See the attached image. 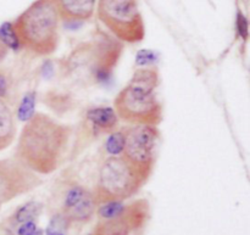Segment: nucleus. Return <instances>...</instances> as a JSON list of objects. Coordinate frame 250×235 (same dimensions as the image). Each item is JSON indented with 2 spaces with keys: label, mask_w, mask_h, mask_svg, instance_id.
I'll return each mask as SVG.
<instances>
[{
  "label": "nucleus",
  "mask_w": 250,
  "mask_h": 235,
  "mask_svg": "<svg viewBox=\"0 0 250 235\" xmlns=\"http://www.w3.org/2000/svg\"><path fill=\"white\" fill-rule=\"evenodd\" d=\"M7 53H9V49H7L6 46L1 43V40H0V62L5 60V58L7 56Z\"/></svg>",
  "instance_id": "5701e85b"
},
{
  "label": "nucleus",
  "mask_w": 250,
  "mask_h": 235,
  "mask_svg": "<svg viewBox=\"0 0 250 235\" xmlns=\"http://www.w3.org/2000/svg\"><path fill=\"white\" fill-rule=\"evenodd\" d=\"M37 232H38V227H37L36 221H29L20 224L17 235H36Z\"/></svg>",
  "instance_id": "412c9836"
},
{
  "label": "nucleus",
  "mask_w": 250,
  "mask_h": 235,
  "mask_svg": "<svg viewBox=\"0 0 250 235\" xmlns=\"http://www.w3.org/2000/svg\"><path fill=\"white\" fill-rule=\"evenodd\" d=\"M125 148V136L124 132L114 131L109 133L105 140L104 149L109 156H121Z\"/></svg>",
  "instance_id": "f3484780"
},
{
  "label": "nucleus",
  "mask_w": 250,
  "mask_h": 235,
  "mask_svg": "<svg viewBox=\"0 0 250 235\" xmlns=\"http://www.w3.org/2000/svg\"><path fill=\"white\" fill-rule=\"evenodd\" d=\"M158 60V56L154 51L148 49H142L136 55V65L139 67H153L154 63Z\"/></svg>",
  "instance_id": "6ab92c4d"
},
{
  "label": "nucleus",
  "mask_w": 250,
  "mask_h": 235,
  "mask_svg": "<svg viewBox=\"0 0 250 235\" xmlns=\"http://www.w3.org/2000/svg\"><path fill=\"white\" fill-rule=\"evenodd\" d=\"M97 12L119 41L138 43L144 39L146 28L137 0H99Z\"/></svg>",
  "instance_id": "423d86ee"
},
{
  "label": "nucleus",
  "mask_w": 250,
  "mask_h": 235,
  "mask_svg": "<svg viewBox=\"0 0 250 235\" xmlns=\"http://www.w3.org/2000/svg\"><path fill=\"white\" fill-rule=\"evenodd\" d=\"M72 133L68 124L36 112L22 128L14 158L36 175H51L65 161Z\"/></svg>",
  "instance_id": "f257e3e1"
},
{
  "label": "nucleus",
  "mask_w": 250,
  "mask_h": 235,
  "mask_svg": "<svg viewBox=\"0 0 250 235\" xmlns=\"http://www.w3.org/2000/svg\"><path fill=\"white\" fill-rule=\"evenodd\" d=\"M43 183L38 175L29 171L17 160H0V209L11 200L27 194Z\"/></svg>",
  "instance_id": "6e6552de"
},
{
  "label": "nucleus",
  "mask_w": 250,
  "mask_h": 235,
  "mask_svg": "<svg viewBox=\"0 0 250 235\" xmlns=\"http://www.w3.org/2000/svg\"><path fill=\"white\" fill-rule=\"evenodd\" d=\"M36 93L29 92L23 95L22 100L20 101L19 109H17V118L21 122H28L36 114Z\"/></svg>",
  "instance_id": "2eb2a0df"
},
{
  "label": "nucleus",
  "mask_w": 250,
  "mask_h": 235,
  "mask_svg": "<svg viewBox=\"0 0 250 235\" xmlns=\"http://www.w3.org/2000/svg\"><path fill=\"white\" fill-rule=\"evenodd\" d=\"M59 17L51 0H37L12 23L20 45L38 56L54 54L59 45Z\"/></svg>",
  "instance_id": "7ed1b4c3"
},
{
  "label": "nucleus",
  "mask_w": 250,
  "mask_h": 235,
  "mask_svg": "<svg viewBox=\"0 0 250 235\" xmlns=\"http://www.w3.org/2000/svg\"><path fill=\"white\" fill-rule=\"evenodd\" d=\"M59 17L67 23H77L89 20L94 14L97 0H51Z\"/></svg>",
  "instance_id": "9d476101"
},
{
  "label": "nucleus",
  "mask_w": 250,
  "mask_h": 235,
  "mask_svg": "<svg viewBox=\"0 0 250 235\" xmlns=\"http://www.w3.org/2000/svg\"><path fill=\"white\" fill-rule=\"evenodd\" d=\"M43 210V205L38 201H28L24 205L20 206L12 215V219L15 223L22 224L24 222L34 221L41 215Z\"/></svg>",
  "instance_id": "4468645a"
},
{
  "label": "nucleus",
  "mask_w": 250,
  "mask_h": 235,
  "mask_svg": "<svg viewBox=\"0 0 250 235\" xmlns=\"http://www.w3.org/2000/svg\"><path fill=\"white\" fill-rule=\"evenodd\" d=\"M7 89H9V80H7L6 75L0 70V99L6 95Z\"/></svg>",
  "instance_id": "4be33fe9"
},
{
  "label": "nucleus",
  "mask_w": 250,
  "mask_h": 235,
  "mask_svg": "<svg viewBox=\"0 0 250 235\" xmlns=\"http://www.w3.org/2000/svg\"><path fill=\"white\" fill-rule=\"evenodd\" d=\"M159 72L155 67L136 70L128 84L120 90L114 100L119 119L128 124L158 127L163 121V105L156 98Z\"/></svg>",
  "instance_id": "f03ea898"
},
{
  "label": "nucleus",
  "mask_w": 250,
  "mask_h": 235,
  "mask_svg": "<svg viewBox=\"0 0 250 235\" xmlns=\"http://www.w3.org/2000/svg\"><path fill=\"white\" fill-rule=\"evenodd\" d=\"M121 41L107 37L81 44L65 61L68 75L84 82L105 83L112 76L122 54Z\"/></svg>",
  "instance_id": "20e7f679"
},
{
  "label": "nucleus",
  "mask_w": 250,
  "mask_h": 235,
  "mask_svg": "<svg viewBox=\"0 0 250 235\" xmlns=\"http://www.w3.org/2000/svg\"><path fill=\"white\" fill-rule=\"evenodd\" d=\"M237 31H238V34L241 38H243L244 40L248 39V20L242 14V11H238V14H237Z\"/></svg>",
  "instance_id": "aec40b11"
},
{
  "label": "nucleus",
  "mask_w": 250,
  "mask_h": 235,
  "mask_svg": "<svg viewBox=\"0 0 250 235\" xmlns=\"http://www.w3.org/2000/svg\"><path fill=\"white\" fill-rule=\"evenodd\" d=\"M146 184L137 171L122 156H109L102 163L93 190L95 204L131 199Z\"/></svg>",
  "instance_id": "39448f33"
},
{
  "label": "nucleus",
  "mask_w": 250,
  "mask_h": 235,
  "mask_svg": "<svg viewBox=\"0 0 250 235\" xmlns=\"http://www.w3.org/2000/svg\"><path fill=\"white\" fill-rule=\"evenodd\" d=\"M87 119L93 128L102 133H111L116 131L119 126V117L115 112L114 107L97 106L92 107L87 111Z\"/></svg>",
  "instance_id": "9b49d317"
},
{
  "label": "nucleus",
  "mask_w": 250,
  "mask_h": 235,
  "mask_svg": "<svg viewBox=\"0 0 250 235\" xmlns=\"http://www.w3.org/2000/svg\"><path fill=\"white\" fill-rule=\"evenodd\" d=\"M0 40L7 49H11V50H19L21 48L11 22H4L0 26Z\"/></svg>",
  "instance_id": "a211bd4d"
},
{
  "label": "nucleus",
  "mask_w": 250,
  "mask_h": 235,
  "mask_svg": "<svg viewBox=\"0 0 250 235\" xmlns=\"http://www.w3.org/2000/svg\"><path fill=\"white\" fill-rule=\"evenodd\" d=\"M95 200L88 188L72 183L62 199V218L71 222H87L95 212Z\"/></svg>",
  "instance_id": "1a4fd4ad"
},
{
  "label": "nucleus",
  "mask_w": 250,
  "mask_h": 235,
  "mask_svg": "<svg viewBox=\"0 0 250 235\" xmlns=\"http://www.w3.org/2000/svg\"><path fill=\"white\" fill-rule=\"evenodd\" d=\"M126 204L124 201H107L99 206L97 214L100 219H116L124 216Z\"/></svg>",
  "instance_id": "dca6fc26"
},
{
  "label": "nucleus",
  "mask_w": 250,
  "mask_h": 235,
  "mask_svg": "<svg viewBox=\"0 0 250 235\" xmlns=\"http://www.w3.org/2000/svg\"><path fill=\"white\" fill-rule=\"evenodd\" d=\"M16 131L14 112L4 99H0V151L7 149L14 143Z\"/></svg>",
  "instance_id": "f8f14e48"
},
{
  "label": "nucleus",
  "mask_w": 250,
  "mask_h": 235,
  "mask_svg": "<svg viewBox=\"0 0 250 235\" xmlns=\"http://www.w3.org/2000/svg\"><path fill=\"white\" fill-rule=\"evenodd\" d=\"M46 235H65V234L61 233V232H59V231H56V229L49 228L48 231H46Z\"/></svg>",
  "instance_id": "b1692460"
},
{
  "label": "nucleus",
  "mask_w": 250,
  "mask_h": 235,
  "mask_svg": "<svg viewBox=\"0 0 250 235\" xmlns=\"http://www.w3.org/2000/svg\"><path fill=\"white\" fill-rule=\"evenodd\" d=\"M131 227L124 217L116 219H102L97 224L93 235H129Z\"/></svg>",
  "instance_id": "ddd939ff"
},
{
  "label": "nucleus",
  "mask_w": 250,
  "mask_h": 235,
  "mask_svg": "<svg viewBox=\"0 0 250 235\" xmlns=\"http://www.w3.org/2000/svg\"><path fill=\"white\" fill-rule=\"evenodd\" d=\"M122 132L125 136V148L121 156L146 183L153 173L159 140L158 127L129 124Z\"/></svg>",
  "instance_id": "0eeeda50"
}]
</instances>
